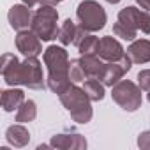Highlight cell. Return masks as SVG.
I'll return each instance as SVG.
<instances>
[{"label":"cell","mask_w":150,"mask_h":150,"mask_svg":"<svg viewBox=\"0 0 150 150\" xmlns=\"http://www.w3.org/2000/svg\"><path fill=\"white\" fill-rule=\"evenodd\" d=\"M99 37H96V35H92V34H87L81 41H80V44H78V51L81 53V55H97V51H99Z\"/></svg>","instance_id":"cell-20"},{"label":"cell","mask_w":150,"mask_h":150,"mask_svg":"<svg viewBox=\"0 0 150 150\" xmlns=\"http://www.w3.org/2000/svg\"><path fill=\"white\" fill-rule=\"evenodd\" d=\"M16 48L18 51H21V55L25 57H37L39 53H42V44L41 39L37 37V34L34 30H18L16 35Z\"/></svg>","instance_id":"cell-9"},{"label":"cell","mask_w":150,"mask_h":150,"mask_svg":"<svg viewBox=\"0 0 150 150\" xmlns=\"http://www.w3.org/2000/svg\"><path fill=\"white\" fill-rule=\"evenodd\" d=\"M78 35V27L74 25L72 20H65L58 30V41L62 42V46H69V44H74V39Z\"/></svg>","instance_id":"cell-17"},{"label":"cell","mask_w":150,"mask_h":150,"mask_svg":"<svg viewBox=\"0 0 150 150\" xmlns=\"http://www.w3.org/2000/svg\"><path fill=\"white\" fill-rule=\"evenodd\" d=\"M131 67H132V60H131V57L125 53L120 60H117V62H108V64H106L104 76H103L101 81H103L106 87H113V85H117V83L124 78L125 72L131 71Z\"/></svg>","instance_id":"cell-8"},{"label":"cell","mask_w":150,"mask_h":150,"mask_svg":"<svg viewBox=\"0 0 150 150\" xmlns=\"http://www.w3.org/2000/svg\"><path fill=\"white\" fill-rule=\"evenodd\" d=\"M146 99H148V103H150V90H148V96H146Z\"/></svg>","instance_id":"cell-28"},{"label":"cell","mask_w":150,"mask_h":150,"mask_svg":"<svg viewBox=\"0 0 150 150\" xmlns=\"http://www.w3.org/2000/svg\"><path fill=\"white\" fill-rule=\"evenodd\" d=\"M32 11L28 6L25 4H18V6H13L7 13V20L11 23V27L14 30H25L28 28V25L32 23Z\"/></svg>","instance_id":"cell-11"},{"label":"cell","mask_w":150,"mask_h":150,"mask_svg":"<svg viewBox=\"0 0 150 150\" xmlns=\"http://www.w3.org/2000/svg\"><path fill=\"white\" fill-rule=\"evenodd\" d=\"M90 101L92 99L88 97V94L76 85H71L64 94H60V103L71 113V118L78 124H88L92 120L94 111Z\"/></svg>","instance_id":"cell-4"},{"label":"cell","mask_w":150,"mask_h":150,"mask_svg":"<svg viewBox=\"0 0 150 150\" xmlns=\"http://www.w3.org/2000/svg\"><path fill=\"white\" fill-rule=\"evenodd\" d=\"M69 74H71V81H74V83H80V81L87 80V76H85V72H83L78 58L76 60H71V71H69Z\"/></svg>","instance_id":"cell-21"},{"label":"cell","mask_w":150,"mask_h":150,"mask_svg":"<svg viewBox=\"0 0 150 150\" xmlns=\"http://www.w3.org/2000/svg\"><path fill=\"white\" fill-rule=\"evenodd\" d=\"M138 146L141 150H150V131H143L138 136Z\"/></svg>","instance_id":"cell-23"},{"label":"cell","mask_w":150,"mask_h":150,"mask_svg":"<svg viewBox=\"0 0 150 150\" xmlns=\"http://www.w3.org/2000/svg\"><path fill=\"white\" fill-rule=\"evenodd\" d=\"M127 55L131 57L132 64H148L150 62V41L138 39L127 48Z\"/></svg>","instance_id":"cell-14"},{"label":"cell","mask_w":150,"mask_h":150,"mask_svg":"<svg viewBox=\"0 0 150 150\" xmlns=\"http://www.w3.org/2000/svg\"><path fill=\"white\" fill-rule=\"evenodd\" d=\"M21 2H23L25 6H28V7H34V6H37V4H42V0H21Z\"/></svg>","instance_id":"cell-25"},{"label":"cell","mask_w":150,"mask_h":150,"mask_svg":"<svg viewBox=\"0 0 150 150\" xmlns=\"http://www.w3.org/2000/svg\"><path fill=\"white\" fill-rule=\"evenodd\" d=\"M83 90L88 94L92 101H103L104 99V83L96 78H87L83 83Z\"/></svg>","instance_id":"cell-18"},{"label":"cell","mask_w":150,"mask_h":150,"mask_svg":"<svg viewBox=\"0 0 150 150\" xmlns=\"http://www.w3.org/2000/svg\"><path fill=\"white\" fill-rule=\"evenodd\" d=\"M106 2H108V4H118L120 0H106Z\"/></svg>","instance_id":"cell-27"},{"label":"cell","mask_w":150,"mask_h":150,"mask_svg":"<svg viewBox=\"0 0 150 150\" xmlns=\"http://www.w3.org/2000/svg\"><path fill=\"white\" fill-rule=\"evenodd\" d=\"M35 117H37V106H35V103L30 101V99L25 101V103L18 108V111H16V122H20V124L32 122Z\"/></svg>","instance_id":"cell-19"},{"label":"cell","mask_w":150,"mask_h":150,"mask_svg":"<svg viewBox=\"0 0 150 150\" xmlns=\"http://www.w3.org/2000/svg\"><path fill=\"white\" fill-rule=\"evenodd\" d=\"M111 97L125 111H136L143 103L139 85H136L131 80H120L117 85H113L111 87Z\"/></svg>","instance_id":"cell-7"},{"label":"cell","mask_w":150,"mask_h":150,"mask_svg":"<svg viewBox=\"0 0 150 150\" xmlns=\"http://www.w3.org/2000/svg\"><path fill=\"white\" fill-rule=\"evenodd\" d=\"M44 64L48 67V88L55 94H64L71 87V62L62 46L51 44L44 51Z\"/></svg>","instance_id":"cell-2"},{"label":"cell","mask_w":150,"mask_h":150,"mask_svg":"<svg viewBox=\"0 0 150 150\" xmlns=\"http://www.w3.org/2000/svg\"><path fill=\"white\" fill-rule=\"evenodd\" d=\"M6 139H7L13 146L21 148V146L28 145V141H30V132H28L27 127H23V125L18 122L16 125L7 127V131H6Z\"/></svg>","instance_id":"cell-15"},{"label":"cell","mask_w":150,"mask_h":150,"mask_svg":"<svg viewBox=\"0 0 150 150\" xmlns=\"http://www.w3.org/2000/svg\"><path fill=\"white\" fill-rule=\"evenodd\" d=\"M138 30L143 34H150V14L145 9H138L134 6L124 7L118 13L117 23L113 25V34L125 41H134Z\"/></svg>","instance_id":"cell-3"},{"label":"cell","mask_w":150,"mask_h":150,"mask_svg":"<svg viewBox=\"0 0 150 150\" xmlns=\"http://www.w3.org/2000/svg\"><path fill=\"white\" fill-rule=\"evenodd\" d=\"M42 2H48V4H60L64 0H42Z\"/></svg>","instance_id":"cell-26"},{"label":"cell","mask_w":150,"mask_h":150,"mask_svg":"<svg viewBox=\"0 0 150 150\" xmlns=\"http://www.w3.org/2000/svg\"><path fill=\"white\" fill-rule=\"evenodd\" d=\"M57 21H58V11L53 7V4L42 2L39 4V9L32 16L30 30H34L41 41H51L58 37L60 28L57 27Z\"/></svg>","instance_id":"cell-5"},{"label":"cell","mask_w":150,"mask_h":150,"mask_svg":"<svg viewBox=\"0 0 150 150\" xmlns=\"http://www.w3.org/2000/svg\"><path fill=\"white\" fill-rule=\"evenodd\" d=\"M87 145L88 143H87L85 136L76 134V132H72V134H57L50 141V146H53V148H64V150H67V148H78V150H81V148H87Z\"/></svg>","instance_id":"cell-13"},{"label":"cell","mask_w":150,"mask_h":150,"mask_svg":"<svg viewBox=\"0 0 150 150\" xmlns=\"http://www.w3.org/2000/svg\"><path fill=\"white\" fill-rule=\"evenodd\" d=\"M97 55L103 60H106V62H117V60H120L125 55V51H124L122 44L115 37L104 35L99 41V51H97Z\"/></svg>","instance_id":"cell-10"},{"label":"cell","mask_w":150,"mask_h":150,"mask_svg":"<svg viewBox=\"0 0 150 150\" xmlns=\"http://www.w3.org/2000/svg\"><path fill=\"white\" fill-rule=\"evenodd\" d=\"M138 85L145 92L150 90V69H143L138 72Z\"/></svg>","instance_id":"cell-22"},{"label":"cell","mask_w":150,"mask_h":150,"mask_svg":"<svg viewBox=\"0 0 150 150\" xmlns=\"http://www.w3.org/2000/svg\"><path fill=\"white\" fill-rule=\"evenodd\" d=\"M136 2L141 6V9H145V11H150V0H136Z\"/></svg>","instance_id":"cell-24"},{"label":"cell","mask_w":150,"mask_h":150,"mask_svg":"<svg viewBox=\"0 0 150 150\" xmlns=\"http://www.w3.org/2000/svg\"><path fill=\"white\" fill-rule=\"evenodd\" d=\"M2 76L4 81L9 87L25 85L34 90L44 88V78L42 69L37 57H25L23 62H20L13 53L2 55Z\"/></svg>","instance_id":"cell-1"},{"label":"cell","mask_w":150,"mask_h":150,"mask_svg":"<svg viewBox=\"0 0 150 150\" xmlns=\"http://www.w3.org/2000/svg\"><path fill=\"white\" fill-rule=\"evenodd\" d=\"M80 27L87 32H99L106 25V11L96 0H83L76 9Z\"/></svg>","instance_id":"cell-6"},{"label":"cell","mask_w":150,"mask_h":150,"mask_svg":"<svg viewBox=\"0 0 150 150\" xmlns=\"http://www.w3.org/2000/svg\"><path fill=\"white\" fill-rule=\"evenodd\" d=\"M78 60H80V65H81L87 78L103 80L106 64L103 62V58L99 55H81V58H78Z\"/></svg>","instance_id":"cell-12"},{"label":"cell","mask_w":150,"mask_h":150,"mask_svg":"<svg viewBox=\"0 0 150 150\" xmlns=\"http://www.w3.org/2000/svg\"><path fill=\"white\" fill-rule=\"evenodd\" d=\"M0 103H2L4 111L11 113V111L18 110V108L25 103V92L20 90V88H9V90H4V92H2V99H0Z\"/></svg>","instance_id":"cell-16"}]
</instances>
